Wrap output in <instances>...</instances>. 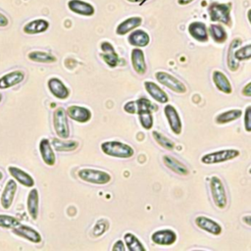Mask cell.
<instances>
[{"mask_svg":"<svg viewBox=\"0 0 251 251\" xmlns=\"http://www.w3.org/2000/svg\"><path fill=\"white\" fill-rule=\"evenodd\" d=\"M8 171H9L10 175L13 176V178L16 179L22 185H24L25 187H32L34 185L33 177L26 172L23 171L22 169L14 167V166H10L8 168Z\"/></svg>","mask_w":251,"mask_h":251,"instance_id":"21","label":"cell"},{"mask_svg":"<svg viewBox=\"0 0 251 251\" xmlns=\"http://www.w3.org/2000/svg\"><path fill=\"white\" fill-rule=\"evenodd\" d=\"M102 53H101V58L102 60L111 68H115L119 64V56L116 53L113 45L108 42L104 41L100 45Z\"/></svg>","mask_w":251,"mask_h":251,"instance_id":"16","label":"cell"},{"mask_svg":"<svg viewBox=\"0 0 251 251\" xmlns=\"http://www.w3.org/2000/svg\"><path fill=\"white\" fill-rule=\"evenodd\" d=\"M189 34L197 41L206 42L208 40V29L204 23L193 22L188 25Z\"/></svg>","mask_w":251,"mask_h":251,"instance_id":"25","label":"cell"},{"mask_svg":"<svg viewBox=\"0 0 251 251\" xmlns=\"http://www.w3.org/2000/svg\"><path fill=\"white\" fill-rule=\"evenodd\" d=\"M176 233L170 228L156 230L151 235V240L157 245H172L176 241Z\"/></svg>","mask_w":251,"mask_h":251,"instance_id":"9","label":"cell"},{"mask_svg":"<svg viewBox=\"0 0 251 251\" xmlns=\"http://www.w3.org/2000/svg\"><path fill=\"white\" fill-rule=\"evenodd\" d=\"M39 152L43 162L48 166H54L56 162V156L51 145V142L47 138H42L39 142Z\"/></svg>","mask_w":251,"mask_h":251,"instance_id":"20","label":"cell"},{"mask_svg":"<svg viewBox=\"0 0 251 251\" xmlns=\"http://www.w3.org/2000/svg\"><path fill=\"white\" fill-rule=\"evenodd\" d=\"M49 28V22L44 19H36L26 23L24 27L23 31L26 34H37L45 32Z\"/></svg>","mask_w":251,"mask_h":251,"instance_id":"24","label":"cell"},{"mask_svg":"<svg viewBox=\"0 0 251 251\" xmlns=\"http://www.w3.org/2000/svg\"><path fill=\"white\" fill-rule=\"evenodd\" d=\"M26 208L29 216L36 220L39 213V194L36 188H32L27 195L26 199Z\"/></svg>","mask_w":251,"mask_h":251,"instance_id":"28","label":"cell"},{"mask_svg":"<svg viewBox=\"0 0 251 251\" xmlns=\"http://www.w3.org/2000/svg\"><path fill=\"white\" fill-rule=\"evenodd\" d=\"M247 19H248V21H249V23L251 25V8L247 11Z\"/></svg>","mask_w":251,"mask_h":251,"instance_id":"47","label":"cell"},{"mask_svg":"<svg viewBox=\"0 0 251 251\" xmlns=\"http://www.w3.org/2000/svg\"><path fill=\"white\" fill-rule=\"evenodd\" d=\"M67 116L77 123H87L91 119V112L89 109L77 105L69 106L66 110Z\"/></svg>","mask_w":251,"mask_h":251,"instance_id":"11","label":"cell"},{"mask_svg":"<svg viewBox=\"0 0 251 251\" xmlns=\"http://www.w3.org/2000/svg\"><path fill=\"white\" fill-rule=\"evenodd\" d=\"M128 43L134 47H145L150 42V36L149 34L144 31L143 29H134L132 30L128 37H127Z\"/></svg>","mask_w":251,"mask_h":251,"instance_id":"27","label":"cell"},{"mask_svg":"<svg viewBox=\"0 0 251 251\" xmlns=\"http://www.w3.org/2000/svg\"><path fill=\"white\" fill-rule=\"evenodd\" d=\"M130 60H131V65L133 70L138 75H144L146 73L147 66L145 63V56H144V52L140 48L137 47L131 50Z\"/></svg>","mask_w":251,"mask_h":251,"instance_id":"19","label":"cell"},{"mask_svg":"<svg viewBox=\"0 0 251 251\" xmlns=\"http://www.w3.org/2000/svg\"><path fill=\"white\" fill-rule=\"evenodd\" d=\"M108 227H109V223L107 220H104V219L99 220L93 226V229H92L93 236L97 237L102 235L108 229Z\"/></svg>","mask_w":251,"mask_h":251,"instance_id":"39","label":"cell"},{"mask_svg":"<svg viewBox=\"0 0 251 251\" xmlns=\"http://www.w3.org/2000/svg\"><path fill=\"white\" fill-rule=\"evenodd\" d=\"M20 221L9 215H0V227L3 228H14L20 225Z\"/></svg>","mask_w":251,"mask_h":251,"instance_id":"37","label":"cell"},{"mask_svg":"<svg viewBox=\"0 0 251 251\" xmlns=\"http://www.w3.org/2000/svg\"><path fill=\"white\" fill-rule=\"evenodd\" d=\"M213 82L216 87L225 94H230L232 92V87L230 81L228 80L227 76L221 71H214L212 74Z\"/></svg>","mask_w":251,"mask_h":251,"instance_id":"23","label":"cell"},{"mask_svg":"<svg viewBox=\"0 0 251 251\" xmlns=\"http://www.w3.org/2000/svg\"><path fill=\"white\" fill-rule=\"evenodd\" d=\"M234 57L239 62L251 59V43L241 47L239 46V48L234 51Z\"/></svg>","mask_w":251,"mask_h":251,"instance_id":"38","label":"cell"},{"mask_svg":"<svg viewBox=\"0 0 251 251\" xmlns=\"http://www.w3.org/2000/svg\"><path fill=\"white\" fill-rule=\"evenodd\" d=\"M242 115V111L240 109H231V110H227L226 112H223L221 114H219L216 117V123L219 125H224V124H227L230 123L232 121L237 120L238 118H240Z\"/></svg>","mask_w":251,"mask_h":251,"instance_id":"33","label":"cell"},{"mask_svg":"<svg viewBox=\"0 0 251 251\" xmlns=\"http://www.w3.org/2000/svg\"><path fill=\"white\" fill-rule=\"evenodd\" d=\"M208 33L212 37V39L217 43H223L226 40L227 34L224 26L220 24H212L209 25Z\"/></svg>","mask_w":251,"mask_h":251,"instance_id":"31","label":"cell"},{"mask_svg":"<svg viewBox=\"0 0 251 251\" xmlns=\"http://www.w3.org/2000/svg\"><path fill=\"white\" fill-rule=\"evenodd\" d=\"M164 113L172 131L176 135L180 134L182 130V123L176 109L173 105L168 104L164 108Z\"/></svg>","mask_w":251,"mask_h":251,"instance_id":"8","label":"cell"},{"mask_svg":"<svg viewBox=\"0 0 251 251\" xmlns=\"http://www.w3.org/2000/svg\"><path fill=\"white\" fill-rule=\"evenodd\" d=\"M242 43V40L240 38H234L228 47L227 50V56H226V65L229 71L236 72L239 68V61H237L234 57V51L239 47Z\"/></svg>","mask_w":251,"mask_h":251,"instance_id":"29","label":"cell"},{"mask_svg":"<svg viewBox=\"0 0 251 251\" xmlns=\"http://www.w3.org/2000/svg\"><path fill=\"white\" fill-rule=\"evenodd\" d=\"M152 136L154 138V140L163 148L167 149V150H173L175 148V143L168 138L166 135H164L163 133L157 131V130H153L152 131Z\"/></svg>","mask_w":251,"mask_h":251,"instance_id":"36","label":"cell"},{"mask_svg":"<svg viewBox=\"0 0 251 251\" xmlns=\"http://www.w3.org/2000/svg\"><path fill=\"white\" fill-rule=\"evenodd\" d=\"M100 147L102 152L110 157L127 159L134 154V150L130 145L118 140L104 141L101 143Z\"/></svg>","mask_w":251,"mask_h":251,"instance_id":"1","label":"cell"},{"mask_svg":"<svg viewBox=\"0 0 251 251\" xmlns=\"http://www.w3.org/2000/svg\"><path fill=\"white\" fill-rule=\"evenodd\" d=\"M52 147L59 152L74 151L78 147L76 140H63L62 138H53L51 141Z\"/></svg>","mask_w":251,"mask_h":251,"instance_id":"30","label":"cell"},{"mask_svg":"<svg viewBox=\"0 0 251 251\" xmlns=\"http://www.w3.org/2000/svg\"><path fill=\"white\" fill-rule=\"evenodd\" d=\"M53 126L59 138L66 139L70 136V127L68 124L67 113L64 108L59 107L53 113Z\"/></svg>","mask_w":251,"mask_h":251,"instance_id":"6","label":"cell"},{"mask_svg":"<svg viewBox=\"0 0 251 251\" xmlns=\"http://www.w3.org/2000/svg\"><path fill=\"white\" fill-rule=\"evenodd\" d=\"M68 8L73 13L80 16L90 17V16H93L95 13V9L90 3L82 0H69Z\"/></svg>","mask_w":251,"mask_h":251,"instance_id":"12","label":"cell"},{"mask_svg":"<svg viewBox=\"0 0 251 251\" xmlns=\"http://www.w3.org/2000/svg\"><path fill=\"white\" fill-rule=\"evenodd\" d=\"M50 92L58 99H67L70 95L69 88L58 77H51L47 82Z\"/></svg>","mask_w":251,"mask_h":251,"instance_id":"15","label":"cell"},{"mask_svg":"<svg viewBox=\"0 0 251 251\" xmlns=\"http://www.w3.org/2000/svg\"><path fill=\"white\" fill-rule=\"evenodd\" d=\"M124 110L125 112L128 114H136L137 108H136V103L135 101H128L124 105Z\"/></svg>","mask_w":251,"mask_h":251,"instance_id":"41","label":"cell"},{"mask_svg":"<svg viewBox=\"0 0 251 251\" xmlns=\"http://www.w3.org/2000/svg\"><path fill=\"white\" fill-rule=\"evenodd\" d=\"M231 4L230 3H217L213 2L208 7L210 20L215 23H221L227 26L231 25Z\"/></svg>","mask_w":251,"mask_h":251,"instance_id":"2","label":"cell"},{"mask_svg":"<svg viewBox=\"0 0 251 251\" xmlns=\"http://www.w3.org/2000/svg\"><path fill=\"white\" fill-rule=\"evenodd\" d=\"M240 152L237 149H223L207 153L201 157V162L206 165L219 164L238 157Z\"/></svg>","mask_w":251,"mask_h":251,"instance_id":"5","label":"cell"},{"mask_svg":"<svg viewBox=\"0 0 251 251\" xmlns=\"http://www.w3.org/2000/svg\"><path fill=\"white\" fill-rule=\"evenodd\" d=\"M25 78V73L17 70L12 71L0 77V89H6L21 83Z\"/></svg>","mask_w":251,"mask_h":251,"instance_id":"17","label":"cell"},{"mask_svg":"<svg viewBox=\"0 0 251 251\" xmlns=\"http://www.w3.org/2000/svg\"><path fill=\"white\" fill-rule=\"evenodd\" d=\"M209 186L214 204L219 209H225L227 204V196L222 179L217 176H211L209 179Z\"/></svg>","mask_w":251,"mask_h":251,"instance_id":"3","label":"cell"},{"mask_svg":"<svg viewBox=\"0 0 251 251\" xmlns=\"http://www.w3.org/2000/svg\"><path fill=\"white\" fill-rule=\"evenodd\" d=\"M144 87L147 91V93L156 101L161 104H166L169 102V96L168 94L155 82L153 81H145Z\"/></svg>","mask_w":251,"mask_h":251,"instance_id":"18","label":"cell"},{"mask_svg":"<svg viewBox=\"0 0 251 251\" xmlns=\"http://www.w3.org/2000/svg\"><path fill=\"white\" fill-rule=\"evenodd\" d=\"M9 25V20H8V18L4 15V14H2L1 12H0V27H5V26H7Z\"/></svg>","mask_w":251,"mask_h":251,"instance_id":"44","label":"cell"},{"mask_svg":"<svg viewBox=\"0 0 251 251\" xmlns=\"http://www.w3.org/2000/svg\"><path fill=\"white\" fill-rule=\"evenodd\" d=\"M17 183L14 179H9L7 181L0 198V203L3 209L7 210L11 207L15 198V194L17 192Z\"/></svg>","mask_w":251,"mask_h":251,"instance_id":"13","label":"cell"},{"mask_svg":"<svg viewBox=\"0 0 251 251\" xmlns=\"http://www.w3.org/2000/svg\"><path fill=\"white\" fill-rule=\"evenodd\" d=\"M194 223L200 229L205 230L214 235H220L223 231V228L219 223L205 216L196 217Z\"/></svg>","mask_w":251,"mask_h":251,"instance_id":"10","label":"cell"},{"mask_svg":"<svg viewBox=\"0 0 251 251\" xmlns=\"http://www.w3.org/2000/svg\"><path fill=\"white\" fill-rule=\"evenodd\" d=\"M1 100H2V94L0 93V102H1Z\"/></svg>","mask_w":251,"mask_h":251,"instance_id":"50","label":"cell"},{"mask_svg":"<svg viewBox=\"0 0 251 251\" xmlns=\"http://www.w3.org/2000/svg\"><path fill=\"white\" fill-rule=\"evenodd\" d=\"M163 163L164 165L173 171L174 173L179 175V176H187L189 174V170L187 167L182 164L180 161H178L176 158L171 155H164L163 156Z\"/></svg>","mask_w":251,"mask_h":251,"instance_id":"22","label":"cell"},{"mask_svg":"<svg viewBox=\"0 0 251 251\" xmlns=\"http://www.w3.org/2000/svg\"><path fill=\"white\" fill-rule=\"evenodd\" d=\"M192 1H194V0H177V3H178L179 5H188V4H190Z\"/></svg>","mask_w":251,"mask_h":251,"instance_id":"46","label":"cell"},{"mask_svg":"<svg viewBox=\"0 0 251 251\" xmlns=\"http://www.w3.org/2000/svg\"><path fill=\"white\" fill-rule=\"evenodd\" d=\"M248 172H249V174L251 175V167H250V169H249V171H248Z\"/></svg>","mask_w":251,"mask_h":251,"instance_id":"51","label":"cell"},{"mask_svg":"<svg viewBox=\"0 0 251 251\" xmlns=\"http://www.w3.org/2000/svg\"><path fill=\"white\" fill-rule=\"evenodd\" d=\"M141 24H142L141 17H138V16L130 17L118 25V26L116 28V33L118 35H125L127 32L132 31L135 28H137Z\"/></svg>","mask_w":251,"mask_h":251,"instance_id":"26","label":"cell"},{"mask_svg":"<svg viewBox=\"0 0 251 251\" xmlns=\"http://www.w3.org/2000/svg\"><path fill=\"white\" fill-rule=\"evenodd\" d=\"M126 248L129 251H145V247L141 241L131 232H126L124 235Z\"/></svg>","mask_w":251,"mask_h":251,"instance_id":"34","label":"cell"},{"mask_svg":"<svg viewBox=\"0 0 251 251\" xmlns=\"http://www.w3.org/2000/svg\"><path fill=\"white\" fill-rule=\"evenodd\" d=\"M2 178H3V173L0 171V180H2Z\"/></svg>","mask_w":251,"mask_h":251,"instance_id":"49","label":"cell"},{"mask_svg":"<svg viewBox=\"0 0 251 251\" xmlns=\"http://www.w3.org/2000/svg\"><path fill=\"white\" fill-rule=\"evenodd\" d=\"M242 222H243L244 224H246L247 226H251V215L243 216V217H242Z\"/></svg>","mask_w":251,"mask_h":251,"instance_id":"45","label":"cell"},{"mask_svg":"<svg viewBox=\"0 0 251 251\" xmlns=\"http://www.w3.org/2000/svg\"><path fill=\"white\" fill-rule=\"evenodd\" d=\"M244 128L247 132H251V106H247L244 111Z\"/></svg>","mask_w":251,"mask_h":251,"instance_id":"40","label":"cell"},{"mask_svg":"<svg viewBox=\"0 0 251 251\" xmlns=\"http://www.w3.org/2000/svg\"><path fill=\"white\" fill-rule=\"evenodd\" d=\"M155 78L157 79V81L159 83L170 88L174 92L180 93V94L186 92L185 84L183 82H181L179 79H177L176 77H175L174 75H172L166 72H163V71L157 72L155 74Z\"/></svg>","mask_w":251,"mask_h":251,"instance_id":"7","label":"cell"},{"mask_svg":"<svg viewBox=\"0 0 251 251\" xmlns=\"http://www.w3.org/2000/svg\"><path fill=\"white\" fill-rule=\"evenodd\" d=\"M77 176L81 180L93 184H106L112 179V176L107 172L89 168L80 169L77 172Z\"/></svg>","mask_w":251,"mask_h":251,"instance_id":"4","label":"cell"},{"mask_svg":"<svg viewBox=\"0 0 251 251\" xmlns=\"http://www.w3.org/2000/svg\"><path fill=\"white\" fill-rule=\"evenodd\" d=\"M129 2H139V1H146V0H127Z\"/></svg>","mask_w":251,"mask_h":251,"instance_id":"48","label":"cell"},{"mask_svg":"<svg viewBox=\"0 0 251 251\" xmlns=\"http://www.w3.org/2000/svg\"><path fill=\"white\" fill-rule=\"evenodd\" d=\"M13 233L20 236V237H23V238H25L26 240L30 241V242H33V243H39L41 241V235L40 233L35 230L34 228L28 226H25V225H19L18 226L14 227L13 228Z\"/></svg>","mask_w":251,"mask_h":251,"instance_id":"14","label":"cell"},{"mask_svg":"<svg viewBox=\"0 0 251 251\" xmlns=\"http://www.w3.org/2000/svg\"><path fill=\"white\" fill-rule=\"evenodd\" d=\"M126 248V245H125V242L123 241V240H121V239H119V240H117L116 242H115V244L113 245V248H112V250L114 251H125Z\"/></svg>","mask_w":251,"mask_h":251,"instance_id":"42","label":"cell"},{"mask_svg":"<svg viewBox=\"0 0 251 251\" xmlns=\"http://www.w3.org/2000/svg\"><path fill=\"white\" fill-rule=\"evenodd\" d=\"M241 93L244 95V96H247V97H251V81L249 83H247L241 90Z\"/></svg>","mask_w":251,"mask_h":251,"instance_id":"43","label":"cell"},{"mask_svg":"<svg viewBox=\"0 0 251 251\" xmlns=\"http://www.w3.org/2000/svg\"><path fill=\"white\" fill-rule=\"evenodd\" d=\"M27 58L32 61V62H36V63H47V64H51L57 61V58L52 55L49 52H44V51H31L28 53Z\"/></svg>","mask_w":251,"mask_h":251,"instance_id":"32","label":"cell"},{"mask_svg":"<svg viewBox=\"0 0 251 251\" xmlns=\"http://www.w3.org/2000/svg\"><path fill=\"white\" fill-rule=\"evenodd\" d=\"M152 112L153 111H151V110H141L136 113L138 115L140 125L145 129H151L153 126L154 120H153Z\"/></svg>","mask_w":251,"mask_h":251,"instance_id":"35","label":"cell"}]
</instances>
